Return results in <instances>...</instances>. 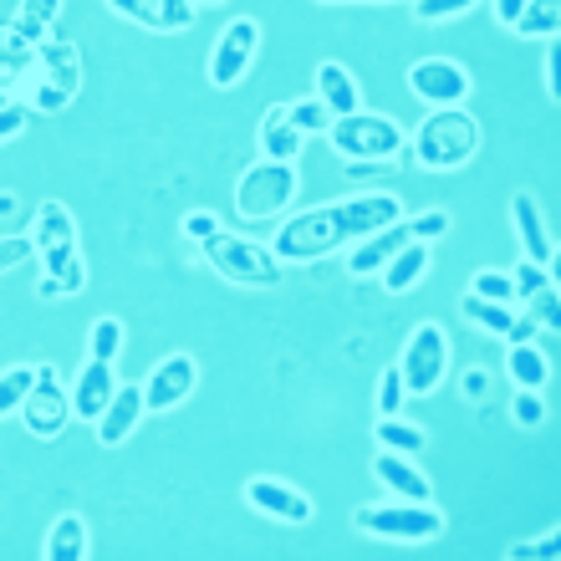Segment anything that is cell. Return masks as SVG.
Returning a JSON list of instances; mask_svg holds the SVG:
<instances>
[{
  "label": "cell",
  "instance_id": "50",
  "mask_svg": "<svg viewBox=\"0 0 561 561\" xmlns=\"http://www.w3.org/2000/svg\"><path fill=\"white\" fill-rule=\"evenodd\" d=\"M322 5H388V0H322Z\"/></svg>",
  "mask_w": 561,
  "mask_h": 561
},
{
  "label": "cell",
  "instance_id": "35",
  "mask_svg": "<svg viewBox=\"0 0 561 561\" xmlns=\"http://www.w3.org/2000/svg\"><path fill=\"white\" fill-rule=\"evenodd\" d=\"M403 403H409L403 373H399V368H388L383 378H378V403H373V409H378V419H383V414H403Z\"/></svg>",
  "mask_w": 561,
  "mask_h": 561
},
{
  "label": "cell",
  "instance_id": "41",
  "mask_svg": "<svg viewBox=\"0 0 561 561\" xmlns=\"http://www.w3.org/2000/svg\"><path fill=\"white\" fill-rule=\"evenodd\" d=\"M31 255H36L31 251V236H0V276L15 266H26Z\"/></svg>",
  "mask_w": 561,
  "mask_h": 561
},
{
  "label": "cell",
  "instance_id": "30",
  "mask_svg": "<svg viewBox=\"0 0 561 561\" xmlns=\"http://www.w3.org/2000/svg\"><path fill=\"white\" fill-rule=\"evenodd\" d=\"M516 36L536 42V36H557L561 31V0H526V11L516 15Z\"/></svg>",
  "mask_w": 561,
  "mask_h": 561
},
{
  "label": "cell",
  "instance_id": "2",
  "mask_svg": "<svg viewBox=\"0 0 561 561\" xmlns=\"http://www.w3.org/2000/svg\"><path fill=\"white\" fill-rule=\"evenodd\" d=\"M31 251L42 261V280H36V296H77L88 286V266H82V251H77V220L61 199H46L36 209V225H31Z\"/></svg>",
  "mask_w": 561,
  "mask_h": 561
},
{
  "label": "cell",
  "instance_id": "18",
  "mask_svg": "<svg viewBox=\"0 0 561 561\" xmlns=\"http://www.w3.org/2000/svg\"><path fill=\"white\" fill-rule=\"evenodd\" d=\"M511 220H516V236H520V251H526V261H536V266H551V261H557V245H551L547 220H541V205H536L531 190H520L516 199H511Z\"/></svg>",
  "mask_w": 561,
  "mask_h": 561
},
{
  "label": "cell",
  "instance_id": "19",
  "mask_svg": "<svg viewBox=\"0 0 561 561\" xmlns=\"http://www.w3.org/2000/svg\"><path fill=\"white\" fill-rule=\"evenodd\" d=\"M144 414H148V409H144V388H134V383L118 388V393L107 399V409L98 414V444H103V449H118V444L138 428V419H144Z\"/></svg>",
  "mask_w": 561,
  "mask_h": 561
},
{
  "label": "cell",
  "instance_id": "13",
  "mask_svg": "<svg viewBox=\"0 0 561 561\" xmlns=\"http://www.w3.org/2000/svg\"><path fill=\"white\" fill-rule=\"evenodd\" d=\"M194 383H199V368H194V357H190V353H169L159 368L148 373V383H144V409H148V414H169V409H179V403L190 399Z\"/></svg>",
  "mask_w": 561,
  "mask_h": 561
},
{
  "label": "cell",
  "instance_id": "12",
  "mask_svg": "<svg viewBox=\"0 0 561 561\" xmlns=\"http://www.w3.org/2000/svg\"><path fill=\"white\" fill-rule=\"evenodd\" d=\"M409 88H414V98H424L428 107H459L465 98H470V72L459 67V61L449 57H424L409 67Z\"/></svg>",
  "mask_w": 561,
  "mask_h": 561
},
{
  "label": "cell",
  "instance_id": "20",
  "mask_svg": "<svg viewBox=\"0 0 561 561\" xmlns=\"http://www.w3.org/2000/svg\"><path fill=\"white\" fill-rule=\"evenodd\" d=\"M403 240H409V225H403V220L383 225V230H373V236H363L353 245V255H347V271H353V276H378V271L393 261V251H399Z\"/></svg>",
  "mask_w": 561,
  "mask_h": 561
},
{
  "label": "cell",
  "instance_id": "43",
  "mask_svg": "<svg viewBox=\"0 0 561 561\" xmlns=\"http://www.w3.org/2000/svg\"><path fill=\"white\" fill-rule=\"evenodd\" d=\"M511 557L516 561H531V557H557V526H551L547 536H541V541H516V547H511Z\"/></svg>",
  "mask_w": 561,
  "mask_h": 561
},
{
  "label": "cell",
  "instance_id": "48",
  "mask_svg": "<svg viewBox=\"0 0 561 561\" xmlns=\"http://www.w3.org/2000/svg\"><path fill=\"white\" fill-rule=\"evenodd\" d=\"M485 388H490V373H465V393L470 399H485Z\"/></svg>",
  "mask_w": 561,
  "mask_h": 561
},
{
  "label": "cell",
  "instance_id": "11",
  "mask_svg": "<svg viewBox=\"0 0 561 561\" xmlns=\"http://www.w3.org/2000/svg\"><path fill=\"white\" fill-rule=\"evenodd\" d=\"M261 46V26L255 21H230L220 31V42L209 46V88H240Z\"/></svg>",
  "mask_w": 561,
  "mask_h": 561
},
{
  "label": "cell",
  "instance_id": "26",
  "mask_svg": "<svg viewBox=\"0 0 561 561\" xmlns=\"http://www.w3.org/2000/svg\"><path fill=\"white\" fill-rule=\"evenodd\" d=\"M459 317H465V322H474L480 332H490V337H505V332L516 327V307H505V301H485V296H474V291H465Z\"/></svg>",
  "mask_w": 561,
  "mask_h": 561
},
{
  "label": "cell",
  "instance_id": "47",
  "mask_svg": "<svg viewBox=\"0 0 561 561\" xmlns=\"http://www.w3.org/2000/svg\"><path fill=\"white\" fill-rule=\"evenodd\" d=\"M520 11H526V0H495V21H501V26H516Z\"/></svg>",
  "mask_w": 561,
  "mask_h": 561
},
{
  "label": "cell",
  "instance_id": "9",
  "mask_svg": "<svg viewBox=\"0 0 561 561\" xmlns=\"http://www.w3.org/2000/svg\"><path fill=\"white\" fill-rule=\"evenodd\" d=\"M403 388H409V399H428L434 388L449 378V337H444L439 322H419L409 347H403Z\"/></svg>",
  "mask_w": 561,
  "mask_h": 561
},
{
  "label": "cell",
  "instance_id": "40",
  "mask_svg": "<svg viewBox=\"0 0 561 561\" xmlns=\"http://www.w3.org/2000/svg\"><path fill=\"white\" fill-rule=\"evenodd\" d=\"M511 280H516V296H536L541 286H551V266H536V261H520L516 271H511Z\"/></svg>",
  "mask_w": 561,
  "mask_h": 561
},
{
  "label": "cell",
  "instance_id": "6",
  "mask_svg": "<svg viewBox=\"0 0 561 561\" xmlns=\"http://www.w3.org/2000/svg\"><path fill=\"white\" fill-rule=\"evenodd\" d=\"M363 536L378 541H403V547H424L434 536H444V511L434 501H399V505H363L353 516Z\"/></svg>",
  "mask_w": 561,
  "mask_h": 561
},
{
  "label": "cell",
  "instance_id": "7",
  "mask_svg": "<svg viewBox=\"0 0 561 561\" xmlns=\"http://www.w3.org/2000/svg\"><path fill=\"white\" fill-rule=\"evenodd\" d=\"M205 261L220 271L230 286H251V291L280 286V271H286L276 255H271V245H255V240H245V236H225V230H215V236L205 240Z\"/></svg>",
  "mask_w": 561,
  "mask_h": 561
},
{
  "label": "cell",
  "instance_id": "29",
  "mask_svg": "<svg viewBox=\"0 0 561 561\" xmlns=\"http://www.w3.org/2000/svg\"><path fill=\"white\" fill-rule=\"evenodd\" d=\"M57 15H61V0H21V11L11 15V31L42 46L46 42V26H51Z\"/></svg>",
  "mask_w": 561,
  "mask_h": 561
},
{
  "label": "cell",
  "instance_id": "39",
  "mask_svg": "<svg viewBox=\"0 0 561 561\" xmlns=\"http://www.w3.org/2000/svg\"><path fill=\"white\" fill-rule=\"evenodd\" d=\"M511 414H516L520 428H536L541 419H547V409H541V388H520L516 403H511Z\"/></svg>",
  "mask_w": 561,
  "mask_h": 561
},
{
  "label": "cell",
  "instance_id": "32",
  "mask_svg": "<svg viewBox=\"0 0 561 561\" xmlns=\"http://www.w3.org/2000/svg\"><path fill=\"white\" fill-rule=\"evenodd\" d=\"M123 322L118 317H98V322L88 327V357H98V363H118V353H123Z\"/></svg>",
  "mask_w": 561,
  "mask_h": 561
},
{
  "label": "cell",
  "instance_id": "33",
  "mask_svg": "<svg viewBox=\"0 0 561 561\" xmlns=\"http://www.w3.org/2000/svg\"><path fill=\"white\" fill-rule=\"evenodd\" d=\"M286 118H291V128H296L301 138H311V134H327L332 113H327L317 98H301V103H286Z\"/></svg>",
  "mask_w": 561,
  "mask_h": 561
},
{
  "label": "cell",
  "instance_id": "37",
  "mask_svg": "<svg viewBox=\"0 0 561 561\" xmlns=\"http://www.w3.org/2000/svg\"><path fill=\"white\" fill-rule=\"evenodd\" d=\"M474 0H414V15L424 21V26H439V21H455V15H465Z\"/></svg>",
  "mask_w": 561,
  "mask_h": 561
},
{
  "label": "cell",
  "instance_id": "21",
  "mask_svg": "<svg viewBox=\"0 0 561 561\" xmlns=\"http://www.w3.org/2000/svg\"><path fill=\"white\" fill-rule=\"evenodd\" d=\"M317 103L332 113V118H347L363 107V88H357V77L342 67V61H322L317 67Z\"/></svg>",
  "mask_w": 561,
  "mask_h": 561
},
{
  "label": "cell",
  "instance_id": "25",
  "mask_svg": "<svg viewBox=\"0 0 561 561\" xmlns=\"http://www.w3.org/2000/svg\"><path fill=\"white\" fill-rule=\"evenodd\" d=\"M31 61H36V42L15 36L11 26H0V92H26Z\"/></svg>",
  "mask_w": 561,
  "mask_h": 561
},
{
  "label": "cell",
  "instance_id": "8",
  "mask_svg": "<svg viewBox=\"0 0 561 561\" xmlns=\"http://www.w3.org/2000/svg\"><path fill=\"white\" fill-rule=\"evenodd\" d=\"M296 163H280V159H261L251 163L236 184V215L240 220H276L280 209L296 199Z\"/></svg>",
  "mask_w": 561,
  "mask_h": 561
},
{
  "label": "cell",
  "instance_id": "17",
  "mask_svg": "<svg viewBox=\"0 0 561 561\" xmlns=\"http://www.w3.org/2000/svg\"><path fill=\"white\" fill-rule=\"evenodd\" d=\"M373 474H378V485L393 490L399 501H434V490H428V474L414 465V455H399V449H378V455H373Z\"/></svg>",
  "mask_w": 561,
  "mask_h": 561
},
{
  "label": "cell",
  "instance_id": "22",
  "mask_svg": "<svg viewBox=\"0 0 561 561\" xmlns=\"http://www.w3.org/2000/svg\"><path fill=\"white\" fill-rule=\"evenodd\" d=\"M428 261H434V255H428L424 240H403L399 251H393V261L378 271V276H383V291H393V296L414 291L419 280L428 276Z\"/></svg>",
  "mask_w": 561,
  "mask_h": 561
},
{
  "label": "cell",
  "instance_id": "42",
  "mask_svg": "<svg viewBox=\"0 0 561 561\" xmlns=\"http://www.w3.org/2000/svg\"><path fill=\"white\" fill-rule=\"evenodd\" d=\"M179 230H184V236H190V240H199V245H205V240L215 236V230H220V220H215L209 209H190V215H184V225H179Z\"/></svg>",
  "mask_w": 561,
  "mask_h": 561
},
{
  "label": "cell",
  "instance_id": "16",
  "mask_svg": "<svg viewBox=\"0 0 561 561\" xmlns=\"http://www.w3.org/2000/svg\"><path fill=\"white\" fill-rule=\"evenodd\" d=\"M113 393H118V373H113V363L88 357V368L77 373V383L67 388V399H72V419L98 424V414L107 409V399H113Z\"/></svg>",
  "mask_w": 561,
  "mask_h": 561
},
{
  "label": "cell",
  "instance_id": "31",
  "mask_svg": "<svg viewBox=\"0 0 561 561\" xmlns=\"http://www.w3.org/2000/svg\"><path fill=\"white\" fill-rule=\"evenodd\" d=\"M31 383H36V363H15V368L0 373V419L5 414H21Z\"/></svg>",
  "mask_w": 561,
  "mask_h": 561
},
{
  "label": "cell",
  "instance_id": "15",
  "mask_svg": "<svg viewBox=\"0 0 561 561\" xmlns=\"http://www.w3.org/2000/svg\"><path fill=\"white\" fill-rule=\"evenodd\" d=\"M107 11L134 21V26L153 31V36H179V31L194 26L199 5L194 0H107Z\"/></svg>",
  "mask_w": 561,
  "mask_h": 561
},
{
  "label": "cell",
  "instance_id": "5",
  "mask_svg": "<svg viewBox=\"0 0 561 561\" xmlns=\"http://www.w3.org/2000/svg\"><path fill=\"white\" fill-rule=\"evenodd\" d=\"M327 144L337 148L342 159L353 163H388V159H403L409 148V134L403 123L383 118V113H347V118H332L327 123Z\"/></svg>",
  "mask_w": 561,
  "mask_h": 561
},
{
  "label": "cell",
  "instance_id": "45",
  "mask_svg": "<svg viewBox=\"0 0 561 561\" xmlns=\"http://www.w3.org/2000/svg\"><path fill=\"white\" fill-rule=\"evenodd\" d=\"M399 163H347V174L353 179H383V174H393Z\"/></svg>",
  "mask_w": 561,
  "mask_h": 561
},
{
  "label": "cell",
  "instance_id": "44",
  "mask_svg": "<svg viewBox=\"0 0 561 561\" xmlns=\"http://www.w3.org/2000/svg\"><path fill=\"white\" fill-rule=\"evenodd\" d=\"M26 134V107L21 103H5L0 107V144H11V138Z\"/></svg>",
  "mask_w": 561,
  "mask_h": 561
},
{
  "label": "cell",
  "instance_id": "1",
  "mask_svg": "<svg viewBox=\"0 0 561 561\" xmlns=\"http://www.w3.org/2000/svg\"><path fill=\"white\" fill-rule=\"evenodd\" d=\"M403 220V199L388 190L373 194H347V199H332L322 209H307V215H291V220L276 230L271 240V255L280 266H311V261H327L342 245H357L363 236L383 230V225Z\"/></svg>",
  "mask_w": 561,
  "mask_h": 561
},
{
  "label": "cell",
  "instance_id": "36",
  "mask_svg": "<svg viewBox=\"0 0 561 561\" xmlns=\"http://www.w3.org/2000/svg\"><path fill=\"white\" fill-rule=\"evenodd\" d=\"M403 225H409V240H424V245L449 236V215L444 209H424V215H414V220H403Z\"/></svg>",
  "mask_w": 561,
  "mask_h": 561
},
{
  "label": "cell",
  "instance_id": "24",
  "mask_svg": "<svg viewBox=\"0 0 561 561\" xmlns=\"http://www.w3.org/2000/svg\"><path fill=\"white\" fill-rule=\"evenodd\" d=\"M301 144H307V138H301V134L291 128V118H286V103H271V107H266V118H261V159L296 163Z\"/></svg>",
  "mask_w": 561,
  "mask_h": 561
},
{
  "label": "cell",
  "instance_id": "28",
  "mask_svg": "<svg viewBox=\"0 0 561 561\" xmlns=\"http://www.w3.org/2000/svg\"><path fill=\"white\" fill-rule=\"evenodd\" d=\"M505 368H511L516 388H541V383L551 378L547 357H541V347H536V342H511V357H505Z\"/></svg>",
  "mask_w": 561,
  "mask_h": 561
},
{
  "label": "cell",
  "instance_id": "34",
  "mask_svg": "<svg viewBox=\"0 0 561 561\" xmlns=\"http://www.w3.org/2000/svg\"><path fill=\"white\" fill-rule=\"evenodd\" d=\"M470 291L485 296V301H505V307H516V280H511V271H474Z\"/></svg>",
  "mask_w": 561,
  "mask_h": 561
},
{
  "label": "cell",
  "instance_id": "51",
  "mask_svg": "<svg viewBox=\"0 0 561 561\" xmlns=\"http://www.w3.org/2000/svg\"><path fill=\"white\" fill-rule=\"evenodd\" d=\"M194 5H225V0H194Z\"/></svg>",
  "mask_w": 561,
  "mask_h": 561
},
{
  "label": "cell",
  "instance_id": "49",
  "mask_svg": "<svg viewBox=\"0 0 561 561\" xmlns=\"http://www.w3.org/2000/svg\"><path fill=\"white\" fill-rule=\"evenodd\" d=\"M15 209H21V205H15V194H0V220H11Z\"/></svg>",
  "mask_w": 561,
  "mask_h": 561
},
{
  "label": "cell",
  "instance_id": "38",
  "mask_svg": "<svg viewBox=\"0 0 561 561\" xmlns=\"http://www.w3.org/2000/svg\"><path fill=\"white\" fill-rule=\"evenodd\" d=\"M526 322H531V327H551V322H557V286H541L536 296H526Z\"/></svg>",
  "mask_w": 561,
  "mask_h": 561
},
{
  "label": "cell",
  "instance_id": "23",
  "mask_svg": "<svg viewBox=\"0 0 561 561\" xmlns=\"http://www.w3.org/2000/svg\"><path fill=\"white\" fill-rule=\"evenodd\" d=\"M46 561H88L92 557V531H88V520L82 516H57V526L46 531Z\"/></svg>",
  "mask_w": 561,
  "mask_h": 561
},
{
  "label": "cell",
  "instance_id": "46",
  "mask_svg": "<svg viewBox=\"0 0 561 561\" xmlns=\"http://www.w3.org/2000/svg\"><path fill=\"white\" fill-rule=\"evenodd\" d=\"M541 77H547V98L557 103V98H561V82H557V46H551L547 61H541Z\"/></svg>",
  "mask_w": 561,
  "mask_h": 561
},
{
  "label": "cell",
  "instance_id": "4",
  "mask_svg": "<svg viewBox=\"0 0 561 561\" xmlns=\"http://www.w3.org/2000/svg\"><path fill=\"white\" fill-rule=\"evenodd\" d=\"M77 92H82V51H77V42H42L26 77V107L31 113H61V107H72Z\"/></svg>",
  "mask_w": 561,
  "mask_h": 561
},
{
  "label": "cell",
  "instance_id": "27",
  "mask_svg": "<svg viewBox=\"0 0 561 561\" xmlns=\"http://www.w3.org/2000/svg\"><path fill=\"white\" fill-rule=\"evenodd\" d=\"M373 439H378V449H399V455H419L428 444V434L419 424H409V419L399 414H383L378 424H373Z\"/></svg>",
  "mask_w": 561,
  "mask_h": 561
},
{
  "label": "cell",
  "instance_id": "3",
  "mask_svg": "<svg viewBox=\"0 0 561 561\" xmlns=\"http://www.w3.org/2000/svg\"><path fill=\"white\" fill-rule=\"evenodd\" d=\"M480 148V123L465 113V107H434L419 134L409 138L403 159H414L419 169H434V174H449V169H465Z\"/></svg>",
  "mask_w": 561,
  "mask_h": 561
},
{
  "label": "cell",
  "instance_id": "14",
  "mask_svg": "<svg viewBox=\"0 0 561 561\" xmlns=\"http://www.w3.org/2000/svg\"><path fill=\"white\" fill-rule=\"evenodd\" d=\"M245 505L261 511V516H271V520H286V526H307V520L317 516V505L307 501V490L286 485L276 474H255L251 485H245Z\"/></svg>",
  "mask_w": 561,
  "mask_h": 561
},
{
  "label": "cell",
  "instance_id": "10",
  "mask_svg": "<svg viewBox=\"0 0 561 561\" xmlns=\"http://www.w3.org/2000/svg\"><path fill=\"white\" fill-rule=\"evenodd\" d=\"M21 424H26L36 439H57L61 428L72 424V399H67V388H61L51 363L36 368V383H31L26 403H21Z\"/></svg>",
  "mask_w": 561,
  "mask_h": 561
}]
</instances>
